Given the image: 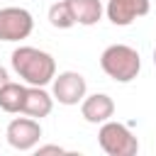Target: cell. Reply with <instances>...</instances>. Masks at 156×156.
<instances>
[{"label":"cell","instance_id":"5","mask_svg":"<svg viewBox=\"0 0 156 156\" xmlns=\"http://www.w3.org/2000/svg\"><path fill=\"white\" fill-rule=\"evenodd\" d=\"M5 136H7V144L12 149L29 151V149H37V144L41 139V124L34 117H15L7 124Z\"/></svg>","mask_w":156,"mask_h":156},{"label":"cell","instance_id":"1","mask_svg":"<svg viewBox=\"0 0 156 156\" xmlns=\"http://www.w3.org/2000/svg\"><path fill=\"white\" fill-rule=\"evenodd\" d=\"M12 71L27 83V85H49L56 76V61L51 54L37 49V46H17L10 56Z\"/></svg>","mask_w":156,"mask_h":156},{"label":"cell","instance_id":"11","mask_svg":"<svg viewBox=\"0 0 156 156\" xmlns=\"http://www.w3.org/2000/svg\"><path fill=\"white\" fill-rule=\"evenodd\" d=\"M22 100H24V85L7 80L0 88V110H5L10 115L22 112Z\"/></svg>","mask_w":156,"mask_h":156},{"label":"cell","instance_id":"8","mask_svg":"<svg viewBox=\"0 0 156 156\" xmlns=\"http://www.w3.org/2000/svg\"><path fill=\"white\" fill-rule=\"evenodd\" d=\"M80 115L90 124H102L115 115V100L107 93H93L80 100Z\"/></svg>","mask_w":156,"mask_h":156},{"label":"cell","instance_id":"13","mask_svg":"<svg viewBox=\"0 0 156 156\" xmlns=\"http://www.w3.org/2000/svg\"><path fill=\"white\" fill-rule=\"evenodd\" d=\"M37 154L39 156H44V154H66V149L58 146V144H44V146L37 144Z\"/></svg>","mask_w":156,"mask_h":156},{"label":"cell","instance_id":"14","mask_svg":"<svg viewBox=\"0 0 156 156\" xmlns=\"http://www.w3.org/2000/svg\"><path fill=\"white\" fill-rule=\"evenodd\" d=\"M7 80H10V76H7V68H5V66H0V88H2Z\"/></svg>","mask_w":156,"mask_h":156},{"label":"cell","instance_id":"6","mask_svg":"<svg viewBox=\"0 0 156 156\" xmlns=\"http://www.w3.org/2000/svg\"><path fill=\"white\" fill-rule=\"evenodd\" d=\"M51 95H54V100H58L61 105H78L83 98H85V90H88V85H85V78L78 73V71H63V73H58V76H54V80H51Z\"/></svg>","mask_w":156,"mask_h":156},{"label":"cell","instance_id":"3","mask_svg":"<svg viewBox=\"0 0 156 156\" xmlns=\"http://www.w3.org/2000/svg\"><path fill=\"white\" fill-rule=\"evenodd\" d=\"M98 141L107 156H134L139 151V141L129 132V127L122 122H112V119L100 124Z\"/></svg>","mask_w":156,"mask_h":156},{"label":"cell","instance_id":"7","mask_svg":"<svg viewBox=\"0 0 156 156\" xmlns=\"http://www.w3.org/2000/svg\"><path fill=\"white\" fill-rule=\"evenodd\" d=\"M151 5L149 0H107V20L117 27H129L136 17L149 15Z\"/></svg>","mask_w":156,"mask_h":156},{"label":"cell","instance_id":"2","mask_svg":"<svg viewBox=\"0 0 156 156\" xmlns=\"http://www.w3.org/2000/svg\"><path fill=\"white\" fill-rule=\"evenodd\" d=\"M100 68L117 83H132L141 71V56L129 44H112L102 51Z\"/></svg>","mask_w":156,"mask_h":156},{"label":"cell","instance_id":"10","mask_svg":"<svg viewBox=\"0 0 156 156\" xmlns=\"http://www.w3.org/2000/svg\"><path fill=\"white\" fill-rule=\"evenodd\" d=\"M71 7V15L76 20V24L83 27H93L102 20V2L100 0H66Z\"/></svg>","mask_w":156,"mask_h":156},{"label":"cell","instance_id":"9","mask_svg":"<svg viewBox=\"0 0 156 156\" xmlns=\"http://www.w3.org/2000/svg\"><path fill=\"white\" fill-rule=\"evenodd\" d=\"M54 110V95H49L41 85H24V100H22V115L41 119L51 115Z\"/></svg>","mask_w":156,"mask_h":156},{"label":"cell","instance_id":"15","mask_svg":"<svg viewBox=\"0 0 156 156\" xmlns=\"http://www.w3.org/2000/svg\"><path fill=\"white\" fill-rule=\"evenodd\" d=\"M154 66H156V49H154Z\"/></svg>","mask_w":156,"mask_h":156},{"label":"cell","instance_id":"4","mask_svg":"<svg viewBox=\"0 0 156 156\" xmlns=\"http://www.w3.org/2000/svg\"><path fill=\"white\" fill-rule=\"evenodd\" d=\"M34 17L24 7H2L0 10V41H22L32 34Z\"/></svg>","mask_w":156,"mask_h":156},{"label":"cell","instance_id":"12","mask_svg":"<svg viewBox=\"0 0 156 156\" xmlns=\"http://www.w3.org/2000/svg\"><path fill=\"white\" fill-rule=\"evenodd\" d=\"M49 22H51V27H56V29H71V27L76 24V20H73L71 7H68L66 0H56V2L49 7Z\"/></svg>","mask_w":156,"mask_h":156}]
</instances>
